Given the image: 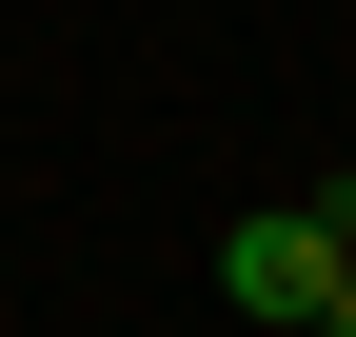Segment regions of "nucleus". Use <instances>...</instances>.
I'll list each match as a JSON object with an SVG mask.
<instances>
[{
	"instance_id": "f257e3e1",
	"label": "nucleus",
	"mask_w": 356,
	"mask_h": 337,
	"mask_svg": "<svg viewBox=\"0 0 356 337\" xmlns=\"http://www.w3.org/2000/svg\"><path fill=\"white\" fill-rule=\"evenodd\" d=\"M218 298H238L257 337H317V298H337V179L238 198V219H218Z\"/></svg>"
},
{
	"instance_id": "f03ea898",
	"label": "nucleus",
	"mask_w": 356,
	"mask_h": 337,
	"mask_svg": "<svg viewBox=\"0 0 356 337\" xmlns=\"http://www.w3.org/2000/svg\"><path fill=\"white\" fill-rule=\"evenodd\" d=\"M317 337H356V179H337V298H317Z\"/></svg>"
}]
</instances>
